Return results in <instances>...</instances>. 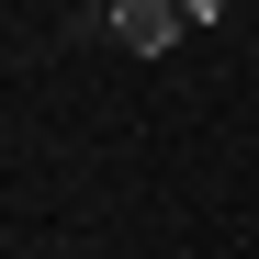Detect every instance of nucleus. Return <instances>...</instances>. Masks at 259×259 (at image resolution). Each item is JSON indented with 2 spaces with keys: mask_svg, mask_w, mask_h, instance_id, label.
Wrapping results in <instances>:
<instances>
[{
  "mask_svg": "<svg viewBox=\"0 0 259 259\" xmlns=\"http://www.w3.org/2000/svg\"><path fill=\"white\" fill-rule=\"evenodd\" d=\"M102 23H113V46H136V57L181 46V0H102Z\"/></svg>",
  "mask_w": 259,
  "mask_h": 259,
  "instance_id": "obj_1",
  "label": "nucleus"
},
{
  "mask_svg": "<svg viewBox=\"0 0 259 259\" xmlns=\"http://www.w3.org/2000/svg\"><path fill=\"white\" fill-rule=\"evenodd\" d=\"M181 23H226V0H181Z\"/></svg>",
  "mask_w": 259,
  "mask_h": 259,
  "instance_id": "obj_2",
  "label": "nucleus"
}]
</instances>
